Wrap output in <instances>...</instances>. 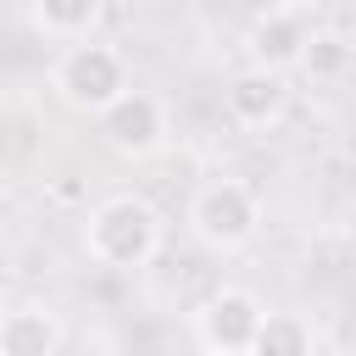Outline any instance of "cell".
I'll use <instances>...</instances> for the list:
<instances>
[{
    "label": "cell",
    "instance_id": "30bf717a",
    "mask_svg": "<svg viewBox=\"0 0 356 356\" xmlns=\"http://www.w3.org/2000/svg\"><path fill=\"white\" fill-rule=\"evenodd\" d=\"M245 356H312V323L300 312H261Z\"/></svg>",
    "mask_w": 356,
    "mask_h": 356
},
{
    "label": "cell",
    "instance_id": "9c48e42d",
    "mask_svg": "<svg viewBox=\"0 0 356 356\" xmlns=\"http://www.w3.org/2000/svg\"><path fill=\"white\" fill-rule=\"evenodd\" d=\"M33 6V22H39V33H50V39H95V28H100V17H106V0H28Z\"/></svg>",
    "mask_w": 356,
    "mask_h": 356
},
{
    "label": "cell",
    "instance_id": "8992f818",
    "mask_svg": "<svg viewBox=\"0 0 356 356\" xmlns=\"http://www.w3.org/2000/svg\"><path fill=\"white\" fill-rule=\"evenodd\" d=\"M222 111H228L239 128H250V134L278 128L284 111H289V72H267V67L234 72L228 89H222Z\"/></svg>",
    "mask_w": 356,
    "mask_h": 356
},
{
    "label": "cell",
    "instance_id": "5bb4252c",
    "mask_svg": "<svg viewBox=\"0 0 356 356\" xmlns=\"http://www.w3.org/2000/svg\"><path fill=\"white\" fill-rule=\"evenodd\" d=\"M200 356H211V350H200Z\"/></svg>",
    "mask_w": 356,
    "mask_h": 356
},
{
    "label": "cell",
    "instance_id": "7c38bea8",
    "mask_svg": "<svg viewBox=\"0 0 356 356\" xmlns=\"http://www.w3.org/2000/svg\"><path fill=\"white\" fill-rule=\"evenodd\" d=\"M278 11H295V17H312V11H323L328 0H273Z\"/></svg>",
    "mask_w": 356,
    "mask_h": 356
},
{
    "label": "cell",
    "instance_id": "277c9868",
    "mask_svg": "<svg viewBox=\"0 0 356 356\" xmlns=\"http://www.w3.org/2000/svg\"><path fill=\"white\" fill-rule=\"evenodd\" d=\"M95 128H100V139H106L117 156H128V161L156 156V150L167 145V134H172L167 106H161V95H150V89H122L111 106L95 111Z\"/></svg>",
    "mask_w": 356,
    "mask_h": 356
},
{
    "label": "cell",
    "instance_id": "6da1fadb",
    "mask_svg": "<svg viewBox=\"0 0 356 356\" xmlns=\"http://www.w3.org/2000/svg\"><path fill=\"white\" fill-rule=\"evenodd\" d=\"M161 239H167V222H161V211L145 195H106L83 217V250H89V261L117 267V273H134V267L156 261Z\"/></svg>",
    "mask_w": 356,
    "mask_h": 356
},
{
    "label": "cell",
    "instance_id": "3957f363",
    "mask_svg": "<svg viewBox=\"0 0 356 356\" xmlns=\"http://www.w3.org/2000/svg\"><path fill=\"white\" fill-rule=\"evenodd\" d=\"M189 234H195L206 250H217V256L245 250V245L261 234V200H256V189L239 184V178H211V184H200V189L189 195Z\"/></svg>",
    "mask_w": 356,
    "mask_h": 356
},
{
    "label": "cell",
    "instance_id": "5b68a950",
    "mask_svg": "<svg viewBox=\"0 0 356 356\" xmlns=\"http://www.w3.org/2000/svg\"><path fill=\"white\" fill-rule=\"evenodd\" d=\"M261 312H267V306H261L250 289H239V284L211 289V295L200 300V312H195V339H200V350H211V356H245Z\"/></svg>",
    "mask_w": 356,
    "mask_h": 356
},
{
    "label": "cell",
    "instance_id": "7a4b0ae2",
    "mask_svg": "<svg viewBox=\"0 0 356 356\" xmlns=\"http://www.w3.org/2000/svg\"><path fill=\"white\" fill-rule=\"evenodd\" d=\"M50 89L61 106L95 117L100 106H111L122 89H128V61L117 44H100V39H72L56 67H50Z\"/></svg>",
    "mask_w": 356,
    "mask_h": 356
},
{
    "label": "cell",
    "instance_id": "52a82bcc",
    "mask_svg": "<svg viewBox=\"0 0 356 356\" xmlns=\"http://www.w3.org/2000/svg\"><path fill=\"white\" fill-rule=\"evenodd\" d=\"M300 44H306V17L278 11V6H267L245 28V56H250V67H267V72H295Z\"/></svg>",
    "mask_w": 356,
    "mask_h": 356
},
{
    "label": "cell",
    "instance_id": "4fadbf2b",
    "mask_svg": "<svg viewBox=\"0 0 356 356\" xmlns=\"http://www.w3.org/2000/svg\"><path fill=\"white\" fill-rule=\"evenodd\" d=\"M0 278H6V261H0Z\"/></svg>",
    "mask_w": 356,
    "mask_h": 356
},
{
    "label": "cell",
    "instance_id": "8fae6325",
    "mask_svg": "<svg viewBox=\"0 0 356 356\" xmlns=\"http://www.w3.org/2000/svg\"><path fill=\"white\" fill-rule=\"evenodd\" d=\"M312 83H334V78H345V67H350V44H345V33H334V28H306V44H300V61H295Z\"/></svg>",
    "mask_w": 356,
    "mask_h": 356
},
{
    "label": "cell",
    "instance_id": "ba28073f",
    "mask_svg": "<svg viewBox=\"0 0 356 356\" xmlns=\"http://www.w3.org/2000/svg\"><path fill=\"white\" fill-rule=\"evenodd\" d=\"M0 356H61V317L39 300L0 312Z\"/></svg>",
    "mask_w": 356,
    "mask_h": 356
}]
</instances>
